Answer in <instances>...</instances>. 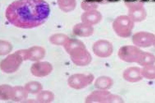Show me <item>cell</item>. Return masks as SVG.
<instances>
[{"instance_id":"2e32d148","label":"cell","mask_w":155,"mask_h":103,"mask_svg":"<svg viewBox=\"0 0 155 103\" xmlns=\"http://www.w3.org/2000/svg\"><path fill=\"white\" fill-rule=\"evenodd\" d=\"M66 52L69 55L80 48L86 47L83 42L76 39L69 38L64 45Z\"/></svg>"},{"instance_id":"9c48e42d","label":"cell","mask_w":155,"mask_h":103,"mask_svg":"<svg viewBox=\"0 0 155 103\" xmlns=\"http://www.w3.org/2000/svg\"><path fill=\"white\" fill-rule=\"evenodd\" d=\"M94 53L100 58H107L112 54L113 46L109 41L100 40L94 43L92 47Z\"/></svg>"},{"instance_id":"484cf974","label":"cell","mask_w":155,"mask_h":103,"mask_svg":"<svg viewBox=\"0 0 155 103\" xmlns=\"http://www.w3.org/2000/svg\"><path fill=\"white\" fill-rule=\"evenodd\" d=\"M81 7L85 11L96 10L98 7V2L96 0H84L81 2Z\"/></svg>"},{"instance_id":"4316f807","label":"cell","mask_w":155,"mask_h":103,"mask_svg":"<svg viewBox=\"0 0 155 103\" xmlns=\"http://www.w3.org/2000/svg\"><path fill=\"white\" fill-rule=\"evenodd\" d=\"M12 46L10 43L5 40L1 41V55H5L9 54L12 50Z\"/></svg>"},{"instance_id":"e0dca14e","label":"cell","mask_w":155,"mask_h":103,"mask_svg":"<svg viewBox=\"0 0 155 103\" xmlns=\"http://www.w3.org/2000/svg\"><path fill=\"white\" fill-rule=\"evenodd\" d=\"M28 94L25 88L21 86H15L13 87L11 100L16 102L22 101L26 100Z\"/></svg>"},{"instance_id":"d6986e66","label":"cell","mask_w":155,"mask_h":103,"mask_svg":"<svg viewBox=\"0 0 155 103\" xmlns=\"http://www.w3.org/2000/svg\"><path fill=\"white\" fill-rule=\"evenodd\" d=\"M155 63L154 55L149 52L142 51L137 63L144 67L153 65Z\"/></svg>"},{"instance_id":"5bb4252c","label":"cell","mask_w":155,"mask_h":103,"mask_svg":"<svg viewBox=\"0 0 155 103\" xmlns=\"http://www.w3.org/2000/svg\"><path fill=\"white\" fill-rule=\"evenodd\" d=\"M124 79L130 82H137L142 80V76L141 69L137 67H131L126 69L123 73Z\"/></svg>"},{"instance_id":"ac0fdd59","label":"cell","mask_w":155,"mask_h":103,"mask_svg":"<svg viewBox=\"0 0 155 103\" xmlns=\"http://www.w3.org/2000/svg\"><path fill=\"white\" fill-rule=\"evenodd\" d=\"M113 84V80L110 77L101 76L96 80L94 83L95 88L100 90H107Z\"/></svg>"},{"instance_id":"603a6c76","label":"cell","mask_w":155,"mask_h":103,"mask_svg":"<svg viewBox=\"0 0 155 103\" xmlns=\"http://www.w3.org/2000/svg\"><path fill=\"white\" fill-rule=\"evenodd\" d=\"M25 87L28 93L32 94H38L43 89L42 85L39 82L35 81L27 83L25 85Z\"/></svg>"},{"instance_id":"7a4b0ae2","label":"cell","mask_w":155,"mask_h":103,"mask_svg":"<svg viewBox=\"0 0 155 103\" xmlns=\"http://www.w3.org/2000/svg\"><path fill=\"white\" fill-rule=\"evenodd\" d=\"M134 22L129 16L121 15L115 19L113 28L116 34L121 38H128L131 35Z\"/></svg>"},{"instance_id":"30bf717a","label":"cell","mask_w":155,"mask_h":103,"mask_svg":"<svg viewBox=\"0 0 155 103\" xmlns=\"http://www.w3.org/2000/svg\"><path fill=\"white\" fill-rule=\"evenodd\" d=\"M70 55L73 63L78 66H86L92 60L91 55L86 47L79 49Z\"/></svg>"},{"instance_id":"ba28073f","label":"cell","mask_w":155,"mask_h":103,"mask_svg":"<svg viewBox=\"0 0 155 103\" xmlns=\"http://www.w3.org/2000/svg\"><path fill=\"white\" fill-rule=\"evenodd\" d=\"M155 35L146 31H140L136 33L132 37L134 45L138 47L147 48L153 44Z\"/></svg>"},{"instance_id":"44dd1931","label":"cell","mask_w":155,"mask_h":103,"mask_svg":"<svg viewBox=\"0 0 155 103\" xmlns=\"http://www.w3.org/2000/svg\"><path fill=\"white\" fill-rule=\"evenodd\" d=\"M54 95L53 92L48 90L42 91L37 94L36 100L40 103H50L54 100Z\"/></svg>"},{"instance_id":"d4e9b609","label":"cell","mask_w":155,"mask_h":103,"mask_svg":"<svg viewBox=\"0 0 155 103\" xmlns=\"http://www.w3.org/2000/svg\"><path fill=\"white\" fill-rule=\"evenodd\" d=\"M141 71L143 78L150 80L155 79V66L154 64L143 67Z\"/></svg>"},{"instance_id":"9a60e30c","label":"cell","mask_w":155,"mask_h":103,"mask_svg":"<svg viewBox=\"0 0 155 103\" xmlns=\"http://www.w3.org/2000/svg\"><path fill=\"white\" fill-rule=\"evenodd\" d=\"M28 60L38 62L44 59L46 54L45 50L42 47L33 46L28 49Z\"/></svg>"},{"instance_id":"3957f363","label":"cell","mask_w":155,"mask_h":103,"mask_svg":"<svg viewBox=\"0 0 155 103\" xmlns=\"http://www.w3.org/2000/svg\"><path fill=\"white\" fill-rule=\"evenodd\" d=\"M86 103H121V97L111 94L107 90H96L92 92L86 99Z\"/></svg>"},{"instance_id":"7c38bea8","label":"cell","mask_w":155,"mask_h":103,"mask_svg":"<svg viewBox=\"0 0 155 103\" xmlns=\"http://www.w3.org/2000/svg\"><path fill=\"white\" fill-rule=\"evenodd\" d=\"M102 18L101 13L96 9L85 11L81 17L82 22L92 26L100 23Z\"/></svg>"},{"instance_id":"83f0119b","label":"cell","mask_w":155,"mask_h":103,"mask_svg":"<svg viewBox=\"0 0 155 103\" xmlns=\"http://www.w3.org/2000/svg\"><path fill=\"white\" fill-rule=\"evenodd\" d=\"M153 46H154V47H155V38L153 44Z\"/></svg>"},{"instance_id":"52a82bcc","label":"cell","mask_w":155,"mask_h":103,"mask_svg":"<svg viewBox=\"0 0 155 103\" xmlns=\"http://www.w3.org/2000/svg\"><path fill=\"white\" fill-rule=\"evenodd\" d=\"M142 50L136 46L127 45L119 49L118 55L122 60L128 63H137Z\"/></svg>"},{"instance_id":"cb8c5ba5","label":"cell","mask_w":155,"mask_h":103,"mask_svg":"<svg viewBox=\"0 0 155 103\" xmlns=\"http://www.w3.org/2000/svg\"><path fill=\"white\" fill-rule=\"evenodd\" d=\"M1 94L0 97L2 100H11L12 97L13 87L7 85H1L0 87Z\"/></svg>"},{"instance_id":"ffe728a7","label":"cell","mask_w":155,"mask_h":103,"mask_svg":"<svg viewBox=\"0 0 155 103\" xmlns=\"http://www.w3.org/2000/svg\"><path fill=\"white\" fill-rule=\"evenodd\" d=\"M59 8L63 12H69L73 11L76 8V0H57Z\"/></svg>"},{"instance_id":"7402d4cb","label":"cell","mask_w":155,"mask_h":103,"mask_svg":"<svg viewBox=\"0 0 155 103\" xmlns=\"http://www.w3.org/2000/svg\"><path fill=\"white\" fill-rule=\"evenodd\" d=\"M69 38V37L65 34L57 33L51 36L49 38V41L51 43L55 45L64 46Z\"/></svg>"},{"instance_id":"8fae6325","label":"cell","mask_w":155,"mask_h":103,"mask_svg":"<svg viewBox=\"0 0 155 103\" xmlns=\"http://www.w3.org/2000/svg\"><path fill=\"white\" fill-rule=\"evenodd\" d=\"M53 70L51 64L47 62H36L31 67V74L37 77H44L48 76Z\"/></svg>"},{"instance_id":"5b68a950","label":"cell","mask_w":155,"mask_h":103,"mask_svg":"<svg viewBox=\"0 0 155 103\" xmlns=\"http://www.w3.org/2000/svg\"><path fill=\"white\" fill-rule=\"evenodd\" d=\"M94 80V76L91 74L78 73L72 75L68 80V85L71 88L81 89L89 85Z\"/></svg>"},{"instance_id":"6da1fadb","label":"cell","mask_w":155,"mask_h":103,"mask_svg":"<svg viewBox=\"0 0 155 103\" xmlns=\"http://www.w3.org/2000/svg\"><path fill=\"white\" fill-rule=\"evenodd\" d=\"M50 12L48 4L44 0H17L5 11V17L12 25L30 29L45 22Z\"/></svg>"},{"instance_id":"277c9868","label":"cell","mask_w":155,"mask_h":103,"mask_svg":"<svg viewBox=\"0 0 155 103\" xmlns=\"http://www.w3.org/2000/svg\"><path fill=\"white\" fill-rule=\"evenodd\" d=\"M24 60L18 50L8 55L1 63V69L5 73H10L16 72Z\"/></svg>"},{"instance_id":"4fadbf2b","label":"cell","mask_w":155,"mask_h":103,"mask_svg":"<svg viewBox=\"0 0 155 103\" xmlns=\"http://www.w3.org/2000/svg\"><path fill=\"white\" fill-rule=\"evenodd\" d=\"M74 35L80 37H91L93 34L94 29L92 26L84 22L75 24L73 28Z\"/></svg>"},{"instance_id":"8992f818","label":"cell","mask_w":155,"mask_h":103,"mask_svg":"<svg viewBox=\"0 0 155 103\" xmlns=\"http://www.w3.org/2000/svg\"><path fill=\"white\" fill-rule=\"evenodd\" d=\"M126 5L129 10L128 16L134 22H140L146 19L147 12L142 2H129Z\"/></svg>"}]
</instances>
